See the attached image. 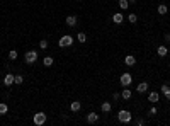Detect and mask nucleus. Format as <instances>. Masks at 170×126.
Masks as SVG:
<instances>
[{"label":"nucleus","instance_id":"5701e85b","mask_svg":"<svg viewBox=\"0 0 170 126\" xmlns=\"http://www.w3.org/2000/svg\"><path fill=\"white\" fill-rule=\"evenodd\" d=\"M22 82H24V77H22V75H15V79H14V84H15V85H20Z\"/></svg>","mask_w":170,"mask_h":126},{"label":"nucleus","instance_id":"dca6fc26","mask_svg":"<svg viewBox=\"0 0 170 126\" xmlns=\"http://www.w3.org/2000/svg\"><path fill=\"white\" fill-rule=\"evenodd\" d=\"M157 10H158V14H160V15H165V14H167V12H169V7H167V5H165V3H160V5H158V9H157Z\"/></svg>","mask_w":170,"mask_h":126},{"label":"nucleus","instance_id":"f03ea898","mask_svg":"<svg viewBox=\"0 0 170 126\" xmlns=\"http://www.w3.org/2000/svg\"><path fill=\"white\" fill-rule=\"evenodd\" d=\"M58 46L60 48H68V46H73V38L70 34H63L58 41Z\"/></svg>","mask_w":170,"mask_h":126},{"label":"nucleus","instance_id":"f8f14e48","mask_svg":"<svg viewBox=\"0 0 170 126\" xmlns=\"http://www.w3.org/2000/svg\"><path fill=\"white\" fill-rule=\"evenodd\" d=\"M158 99H160V94H158V92H155V90H153V92H150V94H148V101H150L152 104L158 102Z\"/></svg>","mask_w":170,"mask_h":126},{"label":"nucleus","instance_id":"9b49d317","mask_svg":"<svg viewBox=\"0 0 170 126\" xmlns=\"http://www.w3.org/2000/svg\"><path fill=\"white\" fill-rule=\"evenodd\" d=\"M146 90H148V82H140L138 87H136V92H138V94H143V92H146Z\"/></svg>","mask_w":170,"mask_h":126},{"label":"nucleus","instance_id":"7c9ffc66","mask_svg":"<svg viewBox=\"0 0 170 126\" xmlns=\"http://www.w3.org/2000/svg\"><path fill=\"white\" fill-rule=\"evenodd\" d=\"M129 3H136V0H129Z\"/></svg>","mask_w":170,"mask_h":126},{"label":"nucleus","instance_id":"9d476101","mask_svg":"<svg viewBox=\"0 0 170 126\" xmlns=\"http://www.w3.org/2000/svg\"><path fill=\"white\" fill-rule=\"evenodd\" d=\"M65 22H66V26H70V27H73V26H77V15H68L66 19H65Z\"/></svg>","mask_w":170,"mask_h":126},{"label":"nucleus","instance_id":"c85d7f7f","mask_svg":"<svg viewBox=\"0 0 170 126\" xmlns=\"http://www.w3.org/2000/svg\"><path fill=\"white\" fill-rule=\"evenodd\" d=\"M135 123H136V125H138V126H143V125H145V121H143V119H136Z\"/></svg>","mask_w":170,"mask_h":126},{"label":"nucleus","instance_id":"aec40b11","mask_svg":"<svg viewBox=\"0 0 170 126\" xmlns=\"http://www.w3.org/2000/svg\"><path fill=\"white\" fill-rule=\"evenodd\" d=\"M100 109H102V113H109V111L112 109V106H111V102H102Z\"/></svg>","mask_w":170,"mask_h":126},{"label":"nucleus","instance_id":"a878e982","mask_svg":"<svg viewBox=\"0 0 170 126\" xmlns=\"http://www.w3.org/2000/svg\"><path fill=\"white\" fill-rule=\"evenodd\" d=\"M9 60H17V51H15V49L9 51Z\"/></svg>","mask_w":170,"mask_h":126},{"label":"nucleus","instance_id":"1a4fd4ad","mask_svg":"<svg viewBox=\"0 0 170 126\" xmlns=\"http://www.w3.org/2000/svg\"><path fill=\"white\" fill-rule=\"evenodd\" d=\"M80 108H82V102H80V101H72V104H70V111H72V113H78Z\"/></svg>","mask_w":170,"mask_h":126},{"label":"nucleus","instance_id":"f257e3e1","mask_svg":"<svg viewBox=\"0 0 170 126\" xmlns=\"http://www.w3.org/2000/svg\"><path fill=\"white\" fill-rule=\"evenodd\" d=\"M117 121L119 123H131L133 121V114L129 111H126V109H121L117 113Z\"/></svg>","mask_w":170,"mask_h":126},{"label":"nucleus","instance_id":"20e7f679","mask_svg":"<svg viewBox=\"0 0 170 126\" xmlns=\"http://www.w3.org/2000/svg\"><path fill=\"white\" fill-rule=\"evenodd\" d=\"M32 121H34V125H36V126H43L44 123H46V114L39 111V113H36V114H34Z\"/></svg>","mask_w":170,"mask_h":126},{"label":"nucleus","instance_id":"4be33fe9","mask_svg":"<svg viewBox=\"0 0 170 126\" xmlns=\"http://www.w3.org/2000/svg\"><path fill=\"white\" fill-rule=\"evenodd\" d=\"M77 39H78L80 43H85V41H87V34H85V32H78V34H77Z\"/></svg>","mask_w":170,"mask_h":126},{"label":"nucleus","instance_id":"6ab92c4d","mask_svg":"<svg viewBox=\"0 0 170 126\" xmlns=\"http://www.w3.org/2000/svg\"><path fill=\"white\" fill-rule=\"evenodd\" d=\"M117 5H119V9H121V10H126V9L129 7V0H119V2H117Z\"/></svg>","mask_w":170,"mask_h":126},{"label":"nucleus","instance_id":"cd10ccee","mask_svg":"<svg viewBox=\"0 0 170 126\" xmlns=\"http://www.w3.org/2000/svg\"><path fill=\"white\" fill-rule=\"evenodd\" d=\"M148 114H150V116H155V114H157V108L153 106V108H152V109L148 111Z\"/></svg>","mask_w":170,"mask_h":126},{"label":"nucleus","instance_id":"0eeeda50","mask_svg":"<svg viewBox=\"0 0 170 126\" xmlns=\"http://www.w3.org/2000/svg\"><path fill=\"white\" fill-rule=\"evenodd\" d=\"M124 65H126V67H135V65H136V58H135L133 55H126V58H124Z\"/></svg>","mask_w":170,"mask_h":126},{"label":"nucleus","instance_id":"4468645a","mask_svg":"<svg viewBox=\"0 0 170 126\" xmlns=\"http://www.w3.org/2000/svg\"><path fill=\"white\" fill-rule=\"evenodd\" d=\"M157 55L158 56H167L169 55V46H158L157 48Z\"/></svg>","mask_w":170,"mask_h":126},{"label":"nucleus","instance_id":"7ed1b4c3","mask_svg":"<svg viewBox=\"0 0 170 126\" xmlns=\"http://www.w3.org/2000/svg\"><path fill=\"white\" fill-rule=\"evenodd\" d=\"M36 60H37V51H36V49H31V51H27V53L24 55V61H26L27 65L36 63Z\"/></svg>","mask_w":170,"mask_h":126},{"label":"nucleus","instance_id":"f3484780","mask_svg":"<svg viewBox=\"0 0 170 126\" xmlns=\"http://www.w3.org/2000/svg\"><path fill=\"white\" fill-rule=\"evenodd\" d=\"M121 97H123L124 101H128V99H131V90H129L128 87H124V90L121 92Z\"/></svg>","mask_w":170,"mask_h":126},{"label":"nucleus","instance_id":"c756f323","mask_svg":"<svg viewBox=\"0 0 170 126\" xmlns=\"http://www.w3.org/2000/svg\"><path fill=\"white\" fill-rule=\"evenodd\" d=\"M165 41H167V43H170V34H169V32L165 34Z\"/></svg>","mask_w":170,"mask_h":126},{"label":"nucleus","instance_id":"6e6552de","mask_svg":"<svg viewBox=\"0 0 170 126\" xmlns=\"http://www.w3.org/2000/svg\"><path fill=\"white\" fill-rule=\"evenodd\" d=\"M99 121V114L97 113H89L87 114V123L89 125H94V123H97Z\"/></svg>","mask_w":170,"mask_h":126},{"label":"nucleus","instance_id":"393cba45","mask_svg":"<svg viewBox=\"0 0 170 126\" xmlns=\"http://www.w3.org/2000/svg\"><path fill=\"white\" fill-rule=\"evenodd\" d=\"M39 48H41V49H48V41H46V39H41V41H39Z\"/></svg>","mask_w":170,"mask_h":126},{"label":"nucleus","instance_id":"a211bd4d","mask_svg":"<svg viewBox=\"0 0 170 126\" xmlns=\"http://www.w3.org/2000/svg\"><path fill=\"white\" fill-rule=\"evenodd\" d=\"M53 61H54L53 56H44V58H43V65H44V67H51Z\"/></svg>","mask_w":170,"mask_h":126},{"label":"nucleus","instance_id":"2f4dec72","mask_svg":"<svg viewBox=\"0 0 170 126\" xmlns=\"http://www.w3.org/2000/svg\"><path fill=\"white\" fill-rule=\"evenodd\" d=\"M78 2H82V0H78Z\"/></svg>","mask_w":170,"mask_h":126},{"label":"nucleus","instance_id":"2eb2a0df","mask_svg":"<svg viewBox=\"0 0 170 126\" xmlns=\"http://www.w3.org/2000/svg\"><path fill=\"white\" fill-rule=\"evenodd\" d=\"M160 92H162V94H163V96H165V97H167V99H169V101H170V87H169V85H167V84H165V85H162V89H160Z\"/></svg>","mask_w":170,"mask_h":126},{"label":"nucleus","instance_id":"423d86ee","mask_svg":"<svg viewBox=\"0 0 170 126\" xmlns=\"http://www.w3.org/2000/svg\"><path fill=\"white\" fill-rule=\"evenodd\" d=\"M14 79H15L14 73H7V75L3 77V85H5V87H12V85H14Z\"/></svg>","mask_w":170,"mask_h":126},{"label":"nucleus","instance_id":"bb28decb","mask_svg":"<svg viewBox=\"0 0 170 126\" xmlns=\"http://www.w3.org/2000/svg\"><path fill=\"white\" fill-rule=\"evenodd\" d=\"M112 99H114V101H119V99H121V94H119V92H114V94H112Z\"/></svg>","mask_w":170,"mask_h":126},{"label":"nucleus","instance_id":"ddd939ff","mask_svg":"<svg viewBox=\"0 0 170 126\" xmlns=\"http://www.w3.org/2000/svg\"><path fill=\"white\" fill-rule=\"evenodd\" d=\"M123 20H124V15H123L121 12H117V14L112 15V22H114V24H123Z\"/></svg>","mask_w":170,"mask_h":126},{"label":"nucleus","instance_id":"39448f33","mask_svg":"<svg viewBox=\"0 0 170 126\" xmlns=\"http://www.w3.org/2000/svg\"><path fill=\"white\" fill-rule=\"evenodd\" d=\"M119 82H121V85H123V87H129V85H131V82H133L131 73H123V75H121V79H119Z\"/></svg>","mask_w":170,"mask_h":126},{"label":"nucleus","instance_id":"b1692460","mask_svg":"<svg viewBox=\"0 0 170 126\" xmlns=\"http://www.w3.org/2000/svg\"><path fill=\"white\" fill-rule=\"evenodd\" d=\"M128 20H129L131 24H135V22L138 20V15H136V14H129V15H128Z\"/></svg>","mask_w":170,"mask_h":126},{"label":"nucleus","instance_id":"412c9836","mask_svg":"<svg viewBox=\"0 0 170 126\" xmlns=\"http://www.w3.org/2000/svg\"><path fill=\"white\" fill-rule=\"evenodd\" d=\"M7 111H9V106L5 102H0V114L3 116V114H7Z\"/></svg>","mask_w":170,"mask_h":126}]
</instances>
